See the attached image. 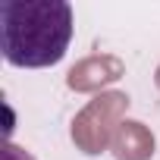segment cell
<instances>
[{"label": "cell", "instance_id": "7a4b0ae2", "mask_svg": "<svg viewBox=\"0 0 160 160\" xmlns=\"http://www.w3.org/2000/svg\"><path fill=\"white\" fill-rule=\"evenodd\" d=\"M129 110V98L122 91H101L82 113L72 119V141L82 154H101L113 144L116 129Z\"/></svg>", "mask_w": 160, "mask_h": 160}, {"label": "cell", "instance_id": "3957f363", "mask_svg": "<svg viewBox=\"0 0 160 160\" xmlns=\"http://www.w3.org/2000/svg\"><path fill=\"white\" fill-rule=\"evenodd\" d=\"M122 72H126V66H122L119 57H113V53H94V57L78 60V63L69 69L66 85H69L72 91H82V94H85V91H101L104 85L122 78Z\"/></svg>", "mask_w": 160, "mask_h": 160}, {"label": "cell", "instance_id": "5b68a950", "mask_svg": "<svg viewBox=\"0 0 160 160\" xmlns=\"http://www.w3.org/2000/svg\"><path fill=\"white\" fill-rule=\"evenodd\" d=\"M3 160H35L28 151H22V148H16V144H7L3 148Z\"/></svg>", "mask_w": 160, "mask_h": 160}, {"label": "cell", "instance_id": "6da1fadb", "mask_svg": "<svg viewBox=\"0 0 160 160\" xmlns=\"http://www.w3.org/2000/svg\"><path fill=\"white\" fill-rule=\"evenodd\" d=\"M72 38V7L66 0H3L0 44L3 57L22 69L53 66Z\"/></svg>", "mask_w": 160, "mask_h": 160}, {"label": "cell", "instance_id": "277c9868", "mask_svg": "<svg viewBox=\"0 0 160 160\" xmlns=\"http://www.w3.org/2000/svg\"><path fill=\"white\" fill-rule=\"evenodd\" d=\"M113 157L116 160H151L154 157V135L138 119H122L113 135Z\"/></svg>", "mask_w": 160, "mask_h": 160}, {"label": "cell", "instance_id": "8992f818", "mask_svg": "<svg viewBox=\"0 0 160 160\" xmlns=\"http://www.w3.org/2000/svg\"><path fill=\"white\" fill-rule=\"evenodd\" d=\"M154 82H157V88H160V66H157V72H154Z\"/></svg>", "mask_w": 160, "mask_h": 160}]
</instances>
